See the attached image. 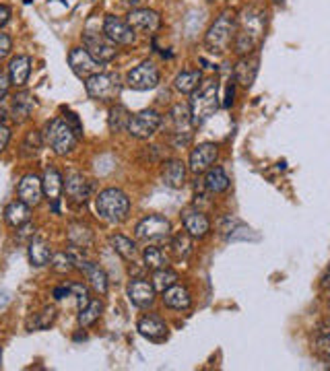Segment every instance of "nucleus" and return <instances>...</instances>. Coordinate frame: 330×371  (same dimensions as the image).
Wrapping results in <instances>:
<instances>
[{
  "mask_svg": "<svg viewBox=\"0 0 330 371\" xmlns=\"http://www.w3.org/2000/svg\"><path fill=\"white\" fill-rule=\"evenodd\" d=\"M177 281H180L177 273H175V270H171L169 266H165V268H159V270H153L151 285L155 287V291L164 293V291H167L169 287H173Z\"/></svg>",
  "mask_w": 330,
  "mask_h": 371,
  "instance_id": "35",
  "label": "nucleus"
},
{
  "mask_svg": "<svg viewBox=\"0 0 330 371\" xmlns=\"http://www.w3.org/2000/svg\"><path fill=\"white\" fill-rule=\"evenodd\" d=\"M8 21H10V8L4 6V4H0V27H4Z\"/></svg>",
  "mask_w": 330,
  "mask_h": 371,
  "instance_id": "48",
  "label": "nucleus"
},
{
  "mask_svg": "<svg viewBox=\"0 0 330 371\" xmlns=\"http://www.w3.org/2000/svg\"><path fill=\"white\" fill-rule=\"evenodd\" d=\"M17 196L19 200H23L29 207H37L44 198V184L42 178L35 173H27L21 178L19 186H17Z\"/></svg>",
  "mask_w": 330,
  "mask_h": 371,
  "instance_id": "16",
  "label": "nucleus"
},
{
  "mask_svg": "<svg viewBox=\"0 0 330 371\" xmlns=\"http://www.w3.org/2000/svg\"><path fill=\"white\" fill-rule=\"evenodd\" d=\"M155 293H157L155 287L151 283L143 281V279H132L128 283V299L137 307H143V309L151 307L155 303Z\"/></svg>",
  "mask_w": 330,
  "mask_h": 371,
  "instance_id": "19",
  "label": "nucleus"
},
{
  "mask_svg": "<svg viewBox=\"0 0 330 371\" xmlns=\"http://www.w3.org/2000/svg\"><path fill=\"white\" fill-rule=\"evenodd\" d=\"M164 305L175 311H184L192 305V295L184 285H173L167 291H164Z\"/></svg>",
  "mask_w": 330,
  "mask_h": 371,
  "instance_id": "25",
  "label": "nucleus"
},
{
  "mask_svg": "<svg viewBox=\"0 0 330 371\" xmlns=\"http://www.w3.org/2000/svg\"><path fill=\"white\" fill-rule=\"evenodd\" d=\"M110 245H112L114 252H116L122 260H126V262H132V260L137 258V245H134V241L128 239V237H124V235H120V233L110 235Z\"/></svg>",
  "mask_w": 330,
  "mask_h": 371,
  "instance_id": "32",
  "label": "nucleus"
},
{
  "mask_svg": "<svg viewBox=\"0 0 330 371\" xmlns=\"http://www.w3.org/2000/svg\"><path fill=\"white\" fill-rule=\"evenodd\" d=\"M186 175H188V167L180 161V159H169L164 163L162 169V180L167 188L180 190L186 184Z\"/></svg>",
  "mask_w": 330,
  "mask_h": 371,
  "instance_id": "24",
  "label": "nucleus"
},
{
  "mask_svg": "<svg viewBox=\"0 0 330 371\" xmlns=\"http://www.w3.org/2000/svg\"><path fill=\"white\" fill-rule=\"evenodd\" d=\"M134 233H137V239H143V241H151V243L165 241L171 237V223L162 215H149L143 221L137 223Z\"/></svg>",
  "mask_w": 330,
  "mask_h": 371,
  "instance_id": "9",
  "label": "nucleus"
},
{
  "mask_svg": "<svg viewBox=\"0 0 330 371\" xmlns=\"http://www.w3.org/2000/svg\"><path fill=\"white\" fill-rule=\"evenodd\" d=\"M87 95L95 101H114L122 93L120 76L112 73H95L85 78Z\"/></svg>",
  "mask_w": 330,
  "mask_h": 371,
  "instance_id": "6",
  "label": "nucleus"
},
{
  "mask_svg": "<svg viewBox=\"0 0 330 371\" xmlns=\"http://www.w3.org/2000/svg\"><path fill=\"white\" fill-rule=\"evenodd\" d=\"M266 31V10L250 4L240 17H236V37H234V50L238 56H248L256 52L264 40Z\"/></svg>",
  "mask_w": 330,
  "mask_h": 371,
  "instance_id": "1",
  "label": "nucleus"
},
{
  "mask_svg": "<svg viewBox=\"0 0 330 371\" xmlns=\"http://www.w3.org/2000/svg\"><path fill=\"white\" fill-rule=\"evenodd\" d=\"M69 67L79 78H89L91 74L99 73V62L85 50V48H73L69 52Z\"/></svg>",
  "mask_w": 330,
  "mask_h": 371,
  "instance_id": "18",
  "label": "nucleus"
},
{
  "mask_svg": "<svg viewBox=\"0 0 330 371\" xmlns=\"http://www.w3.org/2000/svg\"><path fill=\"white\" fill-rule=\"evenodd\" d=\"M312 351L322 357V359H329L330 357V334H316L314 343H312Z\"/></svg>",
  "mask_w": 330,
  "mask_h": 371,
  "instance_id": "42",
  "label": "nucleus"
},
{
  "mask_svg": "<svg viewBox=\"0 0 330 371\" xmlns=\"http://www.w3.org/2000/svg\"><path fill=\"white\" fill-rule=\"evenodd\" d=\"M37 107V101L33 97V93L29 91H21L12 97V103H10V112H12V120L17 124H23L31 118V114L35 112Z\"/></svg>",
  "mask_w": 330,
  "mask_h": 371,
  "instance_id": "22",
  "label": "nucleus"
},
{
  "mask_svg": "<svg viewBox=\"0 0 330 371\" xmlns=\"http://www.w3.org/2000/svg\"><path fill=\"white\" fill-rule=\"evenodd\" d=\"M0 365H2V349H0Z\"/></svg>",
  "mask_w": 330,
  "mask_h": 371,
  "instance_id": "54",
  "label": "nucleus"
},
{
  "mask_svg": "<svg viewBox=\"0 0 330 371\" xmlns=\"http://www.w3.org/2000/svg\"><path fill=\"white\" fill-rule=\"evenodd\" d=\"M130 118H132V114L124 105H114L107 116V126L112 132H124V130H128Z\"/></svg>",
  "mask_w": 330,
  "mask_h": 371,
  "instance_id": "33",
  "label": "nucleus"
},
{
  "mask_svg": "<svg viewBox=\"0 0 330 371\" xmlns=\"http://www.w3.org/2000/svg\"><path fill=\"white\" fill-rule=\"evenodd\" d=\"M50 266H52L54 273L67 275V273H71V270L75 268V262H73V258H71L69 252H58V254H52Z\"/></svg>",
  "mask_w": 330,
  "mask_h": 371,
  "instance_id": "41",
  "label": "nucleus"
},
{
  "mask_svg": "<svg viewBox=\"0 0 330 371\" xmlns=\"http://www.w3.org/2000/svg\"><path fill=\"white\" fill-rule=\"evenodd\" d=\"M182 223H184V229L192 235V239H205L211 233L209 217L200 209H196V207L186 209L182 213Z\"/></svg>",
  "mask_w": 330,
  "mask_h": 371,
  "instance_id": "17",
  "label": "nucleus"
},
{
  "mask_svg": "<svg viewBox=\"0 0 330 371\" xmlns=\"http://www.w3.org/2000/svg\"><path fill=\"white\" fill-rule=\"evenodd\" d=\"M236 37V15L232 10L221 12L205 35V46L213 54H225Z\"/></svg>",
  "mask_w": 330,
  "mask_h": 371,
  "instance_id": "4",
  "label": "nucleus"
},
{
  "mask_svg": "<svg viewBox=\"0 0 330 371\" xmlns=\"http://www.w3.org/2000/svg\"><path fill=\"white\" fill-rule=\"evenodd\" d=\"M169 120L173 124V132H171V143L173 147H186L192 141V116H190V105L184 103H175L169 112Z\"/></svg>",
  "mask_w": 330,
  "mask_h": 371,
  "instance_id": "7",
  "label": "nucleus"
},
{
  "mask_svg": "<svg viewBox=\"0 0 330 371\" xmlns=\"http://www.w3.org/2000/svg\"><path fill=\"white\" fill-rule=\"evenodd\" d=\"M42 184H44V196L52 202V211L60 213V196L64 192V178L60 175L56 167H46Z\"/></svg>",
  "mask_w": 330,
  "mask_h": 371,
  "instance_id": "15",
  "label": "nucleus"
},
{
  "mask_svg": "<svg viewBox=\"0 0 330 371\" xmlns=\"http://www.w3.org/2000/svg\"><path fill=\"white\" fill-rule=\"evenodd\" d=\"M10 76H8V73H2L0 71V99H4L6 95H8V89H10Z\"/></svg>",
  "mask_w": 330,
  "mask_h": 371,
  "instance_id": "46",
  "label": "nucleus"
},
{
  "mask_svg": "<svg viewBox=\"0 0 330 371\" xmlns=\"http://www.w3.org/2000/svg\"><path fill=\"white\" fill-rule=\"evenodd\" d=\"M44 143L50 145V148L64 157V155H71L77 145H79V137L73 132V128L62 120V118H56L52 122H48L46 130H44Z\"/></svg>",
  "mask_w": 330,
  "mask_h": 371,
  "instance_id": "5",
  "label": "nucleus"
},
{
  "mask_svg": "<svg viewBox=\"0 0 330 371\" xmlns=\"http://www.w3.org/2000/svg\"><path fill=\"white\" fill-rule=\"evenodd\" d=\"M162 80V73L157 69L155 62L151 60H145L141 62L139 67H134L130 73L126 74V83L130 89L134 91H149V89H155Z\"/></svg>",
  "mask_w": 330,
  "mask_h": 371,
  "instance_id": "11",
  "label": "nucleus"
},
{
  "mask_svg": "<svg viewBox=\"0 0 330 371\" xmlns=\"http://www.w3.org/2000/svg\"><path fill=\"white\" fill-rule=\"evenodd\" d=\"M219 110V80L215 76L202 78L190 97V116L194 126H202Z\"/></svg>",
  "mask_w": 330,
  "mask_h": 371,
  "instance_id": "2",
  "label": "nucleus"
},
{
  "mask_svg": "<svg viewBox=\"0 0 330 371\" xmlns=\"http://www.w3.org/2000/svg\"><path fill=\"white\" fill-rule=\"evenodd\" d=\"M10 50H12V40H10L6 33L0 31V60L6 58V56L10 54Z\"/></svg>",
  "mask_w": 330,
  "mask_h": 371,
  "instance_id": "45",
  "label": "nucleus"
},
{
  "mask_svg": "<svg viewBox=\"0 0 330 371\" xmlns=\"http://www.w3.org/2000/svg\"><path fill=\"white\" fill-rule=\"evenodd\" d=\"M171 252L175 258L186 260L192 254V235L188 231H180L171 237Z\"/></svg>",
  "mask_w": 330,
  "mask_h": 371,
  "instance_id": "36",
  "label": "nucleus"
},
{
  "mask_svg": "<svg viewBox=\"0 0 330 371\" xmlns=\"http://www.w3.org/2000/svg\"><path fill=\"white\" fill-rule=\"evenodd\" d=\"M164 124V116L155 110H143L139 114H134L130 118V124H128V132L130 137L139 139V141H145V139H151Z\"/></svg>",
  "mask_w": 330,
  "mask_h": 371,
  "instance_id": "8",
  "label": "nucleus"
},
{
  "mask_svg": "<svg viewBox=\"0 0 330 371\" xmlns=\"http://www.w3.org/2000/svg\"><path fill=\"white\" fill-rule=\"evenodd\" d=\"M202 73L198 69H190V71H182L173 78V89L182 95H192V91L200 85Z\"/></svg>",
  "mask_w": 330,
  "mask_h": 371,
  "instance_id": "30",
  "label": "nucleus"
},
{
  "mask_svg": "<svg viewBox=\"0 0 330 371\" xmlns=\"http://www.w3.org/2000/svg\"><path fill=\"white\" fill-rule=\"evenodd\" d=\"M272 2H277V4H281V2H285V0H272Z\"/></svg>",
  "mask_w": 330,
  "mask_h": 371,
  "instance_id": "53",
  "label": "nucleus"
},
{
  "mask_svg": "<svg viewBox=\"0 0 330 371\" xmlns=\"http://www.w3.org/2000/svg\"><path fill=\"white\" fill-rule=\"evenodd\" d=\"M82 44H85V50H87L99 64L114 60L116 54H118L116 44H114L105 33L85 31V33H82Z\"/></svg>",
  "mask_w": 330,
  "mask_h": 371,
  "instance_id": "10",
  "label": "nucleus"
},
{
  "mask_svg": "<svg viewBox=\"0 0 330 371\" xmlns=\"http://www.w3.org/2000/svg\"><path fill=\"white\" fill-rule=\"evenodd\" d=\"M143 260H145V268L149 270H159V268H165L167 266V256L165 252L159 248V245H149L145 248L143 252Z\"/></svg>",
  "mask_w": 330,
  "mask_h": 371,
  "instance_id": "37",
  "label": "nucleus"
},
{
  "mask_svg": "<svg viewBox=\"0 0 330 371\" xmlns=\"http://www.w3.org/2000/svg\"><path fill=\"white\" fill-rule=\"evenodd\" d=\"M44 147V135L37 132V130H31L27 132L25 141H23V157H35L40 153V148Z\"/></svg>",
  "mask_w": 330,
  "mask_h": 371,
  "instance_id": "40",
  "label": "nucleus"
},
{
  "mask_svg": "<svg viewBox=\"0 0 330 371\" xmlns=\"http://www.w3.org/2000/svg\"><path fill=\"white\" fill-rule=\"evenodd\" d=\"M97 215L107 223H122L130 213V198L120 188H105L95 198Z\"/></svg>",
  "mask_w": 330,
  "mask_h": 371,
  "instance_id": "3",
  "label": "nucleus"
},
{
  "mask_svg": "<svg viewBox=\"0 0 330 371\" xmlns=\"http://www.w3.org/2000/svg\"><path fill=\"white\" fill-rule=\"evenodd\" d=\"M219 157V147L215 143H200L192 148L190 153V159H188V169L194 173V175H202L207 173L213 163L217 161Z\"/></svg>",
  "mask_w": 330,
  "mask_h": 371,
  "instance_id": "12",
  "label": "nucleus"
},
{
  "mask_svg": "<svg viewBox=\"0 0 330 371\" xmlns=\"http://www.w3.org/2000/svg\"><path fill=\"white\" fill-rule=\"evenodd\" d=\"M101 311H103L101 299H91V301L82 307L81 313H79V324H81L82 328L93 326V324L101 318Z\"/></svg>",
  "mask_w": 330,
  "mask_h": 371,
  "instance_id": "38",
  "label": "nucleus"
},
{
  "mask_svg": "<svg viewBox=\"0 0 330 371\" xmlns=\"http://www.w3.org/2000/svg\"><path fill=\"white\" fill-rule=\"evenodd\" d=\"M137 330L141 336L149 338V340H164L167 336V324L162 316L157 313H147L139 320L137 324Z\"/></svg>",
  "mask_w": 330,
  "mask_h": 371,
  "instance_id": "20",
  "label": "nucleus"
},
{
  "mask_svg": "<svg viewBox=\"0 0 330 371\" xmlns=\"http://www.w3.org/2000/svg\"><path fill=\"white\" fill-rule=\"evenodd\" d=\"M329 305H330V293H329Z\"/></svg>",
  "mask_w": 330,
  "mask_h": 371,
  "instance_id": "56",
  "label": "nucleus"
},
{
  "mask_svg": "<svg viewBox=\"0 0 330 371\" xmlns=\"http://www.w3.org/2000/svg\"><path fill=\"white\" fill-rule=\"evenodd\" d=\"M31 74V58L29 56H17L8 64V76L15 87H25Z\"/></svg>",
  "mask_w": 330,
  "mask_h": 371,
  "instance_id": "27",
  "label": "nucleus"
},
{
  "mask_svg": "<svg viewBox=\"0 0 330 371\" xmlns=\"http://www.w3.org/2000/svg\"><path fill=\"white\" fill-rule=\"evenodd\" d=\"M327 361H329V368H330V357H329V359H327Z\"/></svg>",
  "mask_w": 330,
  "mask_h": 371,
  "instance_id": "55",
  "label": "nucleus"
},
{
  "mask_svg": "<svg viewBox=\"0 0 330 371\" xmlns=\"http://www.w3.org/2000/svg\"><path fill=\"white\" fill-rule=\"evenodd\" d=\"M128 25L134 29V33L153 35L162 27V15L153 8H134L126 17Z\"/></svg>",
  "mask_w": 330,
  "mask_h": 371,
  "instance_id": "13",
  "label": "nucleus"
},
{
  "mask_svg": "<svg viewBox=\"0 0 330 371\" xmlns=\"http://www.w3.org/2000/svg\"><path fill=\"white\" fill-rule=\"evenodd\" d=\"M4 219H6V223H8L10 227H23V225H27L29 219H31V207L25 205L23 200H15V202H10V205L6 207Z\"/></svg>",
  "mask_w": 330,
  "mask_h": 371,
  "instance_id": "29",
  "label": "nucleus"
},
{
  "mask_svg": "<svg viewBox=\"0 0 330 371\" xmlns=\"http://www.w3.org/2000/svg\"><path fill=\"white\" fill-rule=\"evenodd\" d=\"M316 334H330V318L322 320L316 328Z\"/></svg>",
  "mask_w": 330,
  "mask_h": 371,
  "instance_id": "49",
  "label": "nucleus"
},
{
  "mask_svg": "<svg viewBox=\"0 0 330 371\" xmlns=\"http://www.w3.org/2000/svg\"><path fill=\"white\" fill-rule=\"evenodd\" d=\"M234 93H236V87H234V83H229V85H227V99H225V107H229V105L234 103Z\"/></svg>",
  "mask_w": 330,
  "mask_h": 371,
  "instance_id": "51",
  "label": "nucleus"
},
{
  "mask_svg": "<svg viewBox=\"0 0 330 371\" xmlns=\"http://www.w3.org/2000/svg\"><path fill=\"white\" fill-rule=\"evenodd\" d=\"M258 64H260V58H258V50L248 54V56H240L236 69H234V80L240 83L242 87H250L258 74Z\"/></svg>",
  "mask_w": 330,
  "mask_h": 371,
  "instance_id": "21",
  "label": "nucleus"
},
{
  "mask_svg": "<svg viewBox=\"0 0 330 371\" xmlns=\"http://www.w3.org/2000/svg\"><path fill=\"white\" fill-rule=\"evenodd\" d=\"M8 143H10V128L0 124V153L8 147Z\"/></svg>",
  "mask_w": 330,
  "mask_h": 371,
  "instance_id": "47",
  "label": "nucleus"
},
{
  "mask_svg": "<svg viewBox=\"0 0 330 371\" xmlns=\"http://www.w3.org/2000/svg\"><path fill=\"white\" fill-rule=\"evenodd\" d=\"M67 237L71 245L81 248V250H89L93 245V231L89 225H82V223H71L67 229Z\"/></svg>",
  "mask_w": 330,
  "mask_h": 371,
  "instance_id": "28",
  "label": "nucleus"
},
{
  "mask_svg": "<svg viewBox=\"0 0 330 371\" xmlns=\"http://www.w3.org/2000/svg\"><path fill=\"white\" fill-rule=\"evenodd\" d=\"M320 287H322V289H330V264L327 266V270L322 273V279H320Z\"/></svg>",
  "mask_w": 330,
  "mask_h": 371,
  "instance_id": "50",
  "label": "nucleus"
},
{
  "mask_svg": "<svg viewBox=\"0 0 330 371\" xmlns=\"http://www.w3.org/2000/svg\"><path fill=\"white\" fill-rule=\"evenodd\" d=\"M103 33L116 44V46H132L137 42V33L134 29L128 25V21L107 15L103 21Z\"/></svg>",
  "mask_w": 330,
  "mask_h": 371,
  "instance_id": "14",
  "label": "nucleus"
},
{
  "mask_svg": "<svg viewBox=\"0 0 330 371\" xmlns=\"http://www.w3.org/2000/svg\"><path fill=\"white\" fill-rule=\"evenodd\" d=\"M54 320H56V307L48 305L27 322V328L29 330H46V328H50L54 324Z\"/></svg>",
  "mask_w": 330,
  "mask_h": 371,
  "instance_id": "39",
  "label": "nucleus"
},
{
  "mask_svg": "<svg viewBox=\"0 0 330 371\" xmlns=\"http://www.w3.org/2000/svg\"><path fill=\"white\" fill-rule=\"evenodd\" d=\"M202 184H205V188H207L211 194H223V192L229 190L232 180H229V175L225 173L223 167H211V169L205 173Z\"/></svg>",
  "mask_w": 330,
  "mask_h": 371,
  "instance_id": "26",
  "label": "nucleus"
},
{
  "mask_svg": "<svg viewBox=\"0 0 330 371\" xmlns=\"http://www.w3.org/2000/svg\"><path fill=\"white\" fill-rule=\"evenodd\" d=\"M52 260V248L44 239H31L29 241V262L37 268L48 266Z\"/></svg>",
  "mask_w": 330,
  "mask_h": 371,
  "instance_id": "31",
  "label": "nucleus"
},
{
  "mask_svg": "<svg viewBox=\"0 0 330 371\" xmlns=\"http://www.w3.org/2000/svg\"><path fill=\"white\" fill-rule=\"evenodd\" d=\"M69 287V291H71V295L77 297V303H79V309H82L91 299H89V289L82 285V283H71V285H67Z\"/></svg>",
  "mask_w": 330,
  "mask_h": 371,
  "instance_id": "43",
  "label": "nucleus"
},
{
  "mask_svg": "<svg viewBox=\"0 0 330 371\" xmlns=\"http://www.w3.org/2000/svg\"><path fill=\"white\" fill-rule=\"evenodd\" d=\"M67 295H71L69 287H58V289H54V297H56V299H64Z\"/></svg>",
  "mask_w": 330,
  "mask_h": 371,
  "instance_id": "52",
  "label": "nucleus"
},
{
  "mask_svg": "<svg viewBox=\"0 0 330 371\" xmlns=\"http://www.w3.org/2000/svg\"><path fill=\"white\" fill-rule=\"evenodd\" d=\"M82 275L87 277V281H89V285L95 289V293H99V295H105V293H107V277H105V273H103L97 264H89V266L82 270Z\"/></svg>",
  "mask_w": 330,
  "mask_h": 371,
  "instance_id": "34",
  "label": "nucleus"
},
{
  "mask_svg": "<svg viewBox=\"0 0 330 371\" xmlns=\"http://www.w3.org/2000/svg\"><path fill=\"white\" fill-rule=\"evenodd\" d=\"M64 192L77 205L87 202V198H89V180L79 171H69L67 178H64Z\"/></svg>",
  "mask_w": 330,
  "mask_h": 371,
  "instance_id": "23",
  "label": "nucleus"
},
{
  "mask_svg": "<svg viewBox=\"0 0 330 371\" xmlns=\"http://www.w3.org/2000/svg\"><path fill=\"white\" fill-rule=\"evenodd\" d=\"M64 112V116H62V120L73 128V132L81 139L82 137V124H81V120H79V116L75 114V112H71V110H62Z\"/></svg>",
  "mask_w": 330,
  "mask_h": 371,
  "instance_id": "44",
  "label": "nucleus"
}]
</instances>
